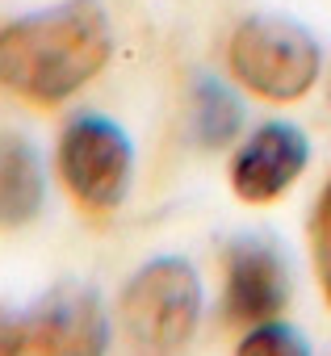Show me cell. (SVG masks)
<instances>
[{"instance_id": "obj_5", "label": "cell", "mask_w": 331, "mask_h": 356, "mask_svg": "<svg viewBox=\"0 0 331 356\" xmlns=\"http://www.w3.org/2000/svg\"><path fill=\"white\" fill-rule=\"evenodd\" d=\"M55 163L63 189L88 214H109L126 202L134 176V147L130 134L105 113H80L63 126Z\"/></svg>"}, {"instance_id": "obj_6", "label": "cell", "mask_w": 331, "mask_h": 356, "mask_svg": "<svg viewBox=\"0 0 331 356\" xmlns=\"http://www.w3.org/2000/svg\"><path fill=\"white\" fill-rule=\"evenodd\" d=\"M289 302V264L273 239L239 235L223 252V289L218 314L231 327H256L277 318Z\"/></svg>"}, {"instance_id": "obj_11", "label": "cell", "mask_w": 331, "mask_h": 356, "mask_svg": "<svg viewBox=\"0 0 331 356\" xmlns=\"http://www.w3.org/2000/svg\"><path fill=\"white\" fill-rule=\"evenodd\" d=\"M310 260H314L323 302L331 306V181L318 189L314 210H310Z\"/></svg>"}, {"instance_id": "obj_2", "label": "cell", "mask_w": 331, "mask_h": 356, "mask_svg": "<svg viewBox=\"0 0 331 356\" xmlns=\"http://www.w3.org/2000/svg\"><path fill=\"white\" fill-rule=\"evenodd\" d=\"M202 302V273L185 256H155L122 285L118 318L138 352L172 356L197 335Z\"/></svg>"}, {"instance_id": "obj_10", "label": "cell", "mask_w": 331, "mask_h": 356, "mask_svg": "<svg viewBox=\"0 0 331 356\" xmlns=\"http://www.w3.org/2000/svg\"><path fill=\"white\" fill-rule=\"evenodd\" d=\"M235 356H310V343L298 327H289L281 318H264L256 327H243Z\"/></svg>"}, {"instance_id": "obj_4", "label": "cell", "mask_w": 331, "mask_h": 356, "mask_svg": "<svg viewBox=\"0 0 331 356\" xmlns=\"http://www.w3.org/2000/svg\"><path fill=\"white\" fill-rule=\"evenodd\" d=\"M109 310L88 285H59L34 306H0V356H105Z\"/></svg>"}, {"instance_id": "obj_3", "label": "cell", "mask_w": 331, "mask_h": 356, "mask_svg": "<svg viewBox=\"0 0 331 356\" xmlns=\"http://www.w3.org/2000/svg\"><path fill=\"white\" fill-rule=\"evenodd\" d=\"M227 67L243 92L273 101V105H289V101H302L318 84L323 51L306 26L289 17L256 13L235 26L227 42Z\"/></svg>"}, {"instance_id": "obj_8", "label": "cell", "mask_w": 331, "mask_h": 356, "mask_svg": "<svg viewBox=\"0 0 331 356\" xmlns=\"http://www.w3.org/2000/svg\"><path fill=\"white\" fill-rule=\"evenodd\" d=\"M47 206V168L26 134H0V231L30 227Z\"/></svg>"}, {"instance_id": "obj_7", "label": "cell", "mask_w": 331, "mask_h": 356, "mask_svg": "<svg viewBox=\"0 0 331 356\" xmlns=\"http://www.w3.org/2000/svg\"><path fill=\"white\" fill-rule=\"evenodd\" d=\"M310 163V138L293 122H264L231 155V189L248 206H268L293 189Z\"/></svg>"}, {"instance_id": "obj_1", "label": "cell", "mask_w": 331, "mask_h": 356, "mask_svg": "<svg viewBox=\"0 0 331 356\" xmlns=\"http://www.w3.org/2000/svg\"><path fill=\"white\" fill-rule=\"evenodd\" d=\"M113 30L101 0H59L0 26V88L30 105H63L109 63Z\"/></svg>"}, {"instance_id": "obj_9", "label": "cell", "mask_w": 331, "mask_h": 356, "mask_svg": "<svg viewBox=\"0 0 331 356\" xmlns=\"http://www.w3.org/2000/svg\"><path fill=\"white\" fill-rule=\"evenodd\" d=\"M189 134L206 151H223L243 134V105L218 76H197L189 92Z\"/></svg>"}]
</instances>
